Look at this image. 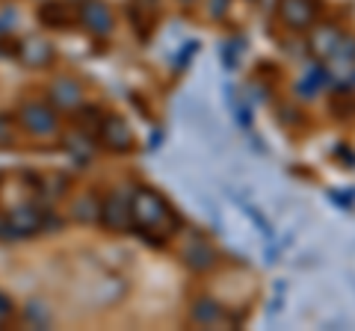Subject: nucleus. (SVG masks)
Returning a JSON list of instances; mask_svg holds the SVG:
<instances>
[{"mask_svg":"<svg viewBox=\"0 0 355 331\" xmlns=\"http://www.w3.org/2000/svg\"><path fill=\"white\" fill-rule=\"evenodd\" d=\"M130 219L133 231L154 246H166V240H172L184 225L175 207L151 186H137L130 193Z\"/></svg>","mask_w":355,"mask_h":331,"instance_id":"nucleus-1","label":"nucleus"},{"mask_svg":"<svg viewBox=\"0 0 355 331\" xmlns=\"http://www.w3.org/2000/svg\"><path fill=\"white\" fill-rule=\"evenodd\" d=\"M275 15H279V21L287 30L305 33L317 24L320 3L317 0H279V3H275Z\"/></svg>","mask_w":355,"mask_h":331,"instance_id":"nucleus-2","label":"nucleus"},{"mask_svg":"<svg viewBox=\"0 0 355 331\" xmlns=\"http://www.w3.org/2000/svg\"><path fill=\"white\" fill-rule=\"evenodd\" d=\"M101 225L113 234H125V231L133 228L130 219V193L128 190H113L104 202H101Z\"/></svg>","mask_w":355,"mask_h":331,"instance_id":"nucleus-3","label":"nucleus"},{"mask_svg":"<svg viewBox=\"0 0 355 331\" xmlns=\"http://www.w3.org/2000/svg\"><path fill=\"white\" fill-rule=\"evenodd\" d=\"M95 139H101V145L113 154H128L133 148V130L121 116H104Z\"/></svg>","mask_w":355,"mask_h":331,"instance_id":"nucleus-4","label":"nucleus"},{"mask_svg":"<svg viewBox=\"0 0 355 331\" xmlns=\"http://www.w3.org/2000/svg\"><path fill=\"white\" fill-rule=\"evenodd\" d=\"M181 260L190 267L193 272H210L219 263V251L210 246V240L205 237H190V242H184L181 249Z\"/></svg>","mask_w":355,"mask_h":331,"instance_id":"nucleus-5","label":"nucleus"},{"mask_svg":"<svg viewBox=\"0 0 355 331\" xmlns=\"http://www.w3.org/2000/svg\"><path fill=\"white\" fill-rule=\"evenodd\" d=\"M18 118H21V125H24L30 134H36V136H48V134H53L57 130V109L53 107H48V104H24L21 107V113H18Z\"/></svg>","mask_w":355,"mask_h":331,"instance_id":"nucleus-6","label":"nucleus"},{"mask_svg":"<svg viewBox=\"0 0 355 331\" xmlns=\"http://www.w3.org/2000/svg\"><path fill=\"white\" fill-rule=\"evenodd\" d=\"M6 219L18 231V237H33V234H39V231H44V225H48V211L39 207V204H18V207L9 211Z\"/></svg>","mask_w":355,"mask_h":331,"instance_id":"nucleus-7","label":"nucleus"},{"mask_svg":"<svg viewBox=\"0 0 355 331\" xmlns=\"http://www.w3.org/2000/svg\"><path fill=\"white\" fill-rule=\"evenodd\" d=\"M80 21H83V27L98 39L110 36V30H113V12H110L107 3H101V0H86V3L80 6Z\"/></svg>","mask_w":355,"mask_h":331,"instance_id":"nucleus-8","label":"nucleus"},{"mask_svg":"<svg viewBox=\"0 0 355 331\" xmlns=\"http://www.w3.org/2000/svg\"><path fill=\"white\" fill-rule=\"evenodd\" d=\"M340 39H343V33L335 27V24H314L311 27V39H308V48L311 53H314L317 60H331L335 57V51L340 45Z\"/></svg>","mask_w":355,"mask_h":331,"instance_id":"nucleus-9","label":"nucleus"},{"mask_svg":"<svg viewBox=\"0 0 355 331\" xmlns=\"http://www.w3.org/2000/svg\"><path fill=\"white\" fill-rule=\"evenodd\" d=\"M190 323L193 325H202V328H216L222 323H231L225 305L210 299V296H202V299L193 302V311H190Z\"/></svg>","mask_w":355,"mask_h":331,"instance_id":"nucleus-10","label":"nucleus"},{"mask_svg":"<svg viewBox=\"0 0 355 331\" xmlns=\"http://www.w3.org/2000/svg\"><path fill=\"white\" fill-rule=\"evenodd\" d=\"M51 104L57 109H77L83 104V86L74 77H60L51 83Z\"/></svg>","mask_w":355,"mask_h":331,"instance_id":"nucleus-11","label":"nucleus"},{"mask_svg":"<svg viewBox=\"0 0 355 331\" xmlns=\"http://www.w3.org/2000/svg\"><path fill=\"white\" fill-rule=\"evenodd\" d=\"M18 60L27 65V69H44L53 60V45L44 39H24L18 45Z\"/></svg>","mask_w":355,"mask_h":331,"instance_id":"nucleus-12","label":"nucleus"},{"mask_svg":"<svg viewBox=\"0 0 355 331\" xmlns=\"http://www.w3.org/2000/svg\"><path fill=\"white\" fill-rule=\"evenodd\" d=\"M154 12H157V0H133L130 15H133V24H137L142 39H148V33L154 30V24H157V21H154Z\"/></svg>","mask_w":355,"mask_h":331,"instance_id":"nucleus-13","label":"nucleus"},{"mask_svg":"<svg viewBox=\"0 0 355 331\" xmlns=\"http://www.w3.org/2000/svg\"><path fill=\"white\" fill-rule=\"evenodd\" d=\"M329 80V71L323 69V65H314L302 80L296 83V92H299V98H314L317 92H320V86H323Z\"/></svg>","mask_w":355,"mask_h":331,"instance_id":"nucleus-14","label":"nucleus"},{"mask_svg":"<svg viewBox=\"0 0 355 331\" xmlns=\"http://www.w3.org/2000/svg\"><path fill=\"white\" fill-rule=\"evenodd\" d=\"M98 216H101V202H95L92 193H86L83 198L74 202V219H80V222H95Z\"/></svg>","mask_w":355,"mask_h":331,"instance_id":"nucleus-15","label":"nucleus"},{"mask_svg":"<svg viewBox=\"0 0 355 331\" xmlns=\"http://www.w3.org/2000/svg\"><path fill=\"white\" fill-rule=\"evenodd\" d=\"M101 118H104V113L98 107H83L80 109V127L86 130L89 136L98 134V125H101Z\"/></svg>","mask_w":355,"mask_h":331,"instance_id":"nucleus-16","label":"nucleus"},{"mask_svg":"<svg viewBox=\"0 0 355 331\" xmlns=\"http://www.w3.org/2000/svg\"><path fill=\"white\" fill-rule=\"evenodd\" d=\"M42 21L48 27H65V9L60 3H44L42 6Z\"/></svg>","mask_w":355,"mask_h":331,"instance_id":"nucleus-17","label":"nucleus"},{"mask_svg":"<svg viewBox=\"0 0 355 331\" xmlns=\"http://www.w3.org/2000/svg\"><path fill=\"white\" fill-rule=\"evenodd\" d=\"M237 53H240V42H222V51H219V57L222 62H225V69H237Z\"/></svg>","mask_w":355,"mask_h":331,"instance_id":"nucleus-18","label":"nucleus"},{"mask_svg":"<svg viewBox=\"0 0 355 331\" xmlns=\"http://www.w3.org/2000/svg\"><path fill=\"white\" fill-rule=\"evenodd\" d=\"M15 139V127H12V118L0 116V148L9 145V142Z\"/></svg>","mask_w":355,"mask_h":331,"instance_id":"nucleus-19","label":"nucleus"},{"mask_svg":"<svg viewBox=\"0 0 355 331\" xmlns=\"http://www.w3.org/2000/svg\"><path fill=\"white\" fill-rule=\"evenodd\" d=\"M228 12V0H210V18H222Z\"/></svg>","mask_w":355,"mask_h":331,"instance_id":"nucleus-20","label":"nucleus"},{"mask_svg":"<svg viewBox=\"0 0 355 331\" xmlns=\"http://www.w3.org/2000/svg\"><path fill=\"white\" fill-rule=\"evenodd\" d=\"M198 51V42H187V48H184V53H181V57H178V65H181V69H184V65L187 62H190L193 60V53Z\"/></svg>","mask_w":355,"mask_h":331,"instance_id":"nucleus-21","label":"nucleus"},{"mask_svg":"<svg viewBox=\"0 0 355 331\" xmlns=\"http://www.w3.org/2000/svg\"><path fill=\"white\" fill-rule=\"evenodd\" d=\"M9 314H12V302H9L6 296L0 293V319H3V316H9Z\"/></svg>","mask_w":355,"mask_h":331,"instance_id":"nucleus-22","label":"nucleus"},{"mask_svg":"<svg viewBox=\"0 0 355 331\" xmlns=\"http://www.w3.org/2000/svg\"><path fill=\"white\" fill-rule=\"evenodd\" d=\"M184 3H190V0H184Z\"/></svg>","mask_w":355,"mask_h":331,"instance_id":"nucleus-23","label":"nucleus"}]
</instances>
